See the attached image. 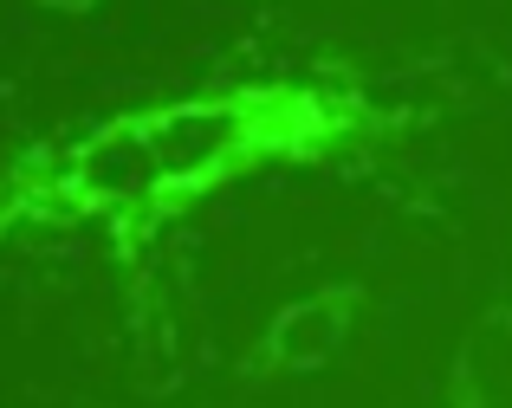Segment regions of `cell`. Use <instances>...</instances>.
Listing matches in <instances>:
<instances>
[{
  "mask_svg": "<svg viewBox=\"0 0 512 408\" xmlns=\"http://www.w3.org/2000/svg\"><path fill=\"white\" fill-rule=\"evenodd\" d=\"M512 389V298L474 324V337L454 357V408H500Z\"/></svg>",
  "mask_w": 512,
  "mask_h": 408,
  "instance_id": "3957f363",
  "label": "cell"
},
{
  "mask_svg": "<svg viewBox=\"0 0 512 408\" xmlns=\"http://www.w3.org/2000/svg\"><path fill=\"white\" fill-rule=\"evenodd\" d=\"M370 124L357 91H325L305 78H266L208 98H169L124 111L72 136L65 149H33L0 175V234L39 221H104L124 253L169 227L201 195L266 169L318 162Z\"/></svg>",
  "mask_w": 512,
  "mask_h": 408,
  "instance_id": "6da1fadb",
  "label": "cell"
},
{
  "mask_svg": "<svg viewBox=\"0 0 512 408\" xmlns=\"http://www.w3.org/2000/svg\"><path fill=\"white\" fill-rule=\"evenodd\" d=\"M363 305L370 292L350 279H331L318 292H299L266 318V331L247 344V376H312V370H331V363L350 350L363 324Z\"/></svg>",
  "mask_w": 512,
  "mask_h": 408,
  "instance_id": "7a4b0ae2",
  "label": "cell"
},
{
  "mask_svg": "<svg viewBox=\"0 0 512 408\" xmlns=\"http://www.w3.org/2000/svg\"><path fill=\"white\" fill-rule=\"evenodd\" d=\"M39 7H52V13H91L98 0H39Z\"/></svg>",
  "mask_w": 512,
  "mask_h": 408,
  "instance_id": "277c9868",
  "label": "cell"
}]
</instances>
